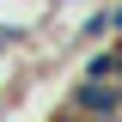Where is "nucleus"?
<instances>
[{
    "label": "nucleus",
    "mask_w": 122,
    "mask_h": 122,
    "mask_svg": "<svg viewBox=\"0 0 122 122\" xmlns=\"http://www.w3.org/2000/svg\"><path fill=\"white\" fill-rule=\"evenodd\" d=\"M110 79H116V86H122V37H116V43H110Z\"/></svg>",
    "instance_id": "20e7f679"
},
{
    "label": "nucleus",
    "mask_w": 122,
    "mask_h": 122,
    "mask_svg": "<svg viewBox=\"0 0 122 122\" xmlns=\"http://www.w3.org/2000/svg\"><path fill=\"white\" fill-rule=\"evenodd\" d=\"M110 30H116V37H122V0H116V6H110Z\"/></svg>",
    "instance_id": "39448f33"
},
{
    "label": "nucleus",
    "mask_w": 122,
    "mask_h": 122,
    "mask_svg": "<svg viewBox=\"0 0 122 122\" xmlns=\"http://www.w3.org/2000/svg\"><path fill=\"white\" fill-rule=\"evenodd\" d=\"M6 110H12V98H0V122H6Z\"/></svg>",
    "instance_id": "423d86ee"
},
{
    "label": "nucleus",
    "mask_w": 122,
    "mask_h": 122,
    "mask_svg": "<svg viewBox=\"0 0 122 122\" xmlns=\"http://www.w3.org/2000/svg\"><path fill=\"white\" fill-rule=\"evenodd\" d=\"M67 37H73L79 49H92V43H104V37H116V30H110V6H92V12H79Z\"/></svg>",
    "instance_id": "f03ea898"
},
{
    "label": "nucleus",
    "mask_w": 122,
    "mask_h": 122,
    "mask_svg": "<svg viewBox=\"0 0 122 122\" xmlns=\"http://www.w3.org/2000/svg\"><path fill=\"white\" fill-rule=\"evenodd\" d=\"M67 110H79V116H98V122H122V86L116 79H79L67 86Z\"/></svg>",
    "instance_id": "f257e3e1"
},
{
    "label": "nucleus",
    "mask_w": 122,
    "mask_h": 122,
    "mask_svg": "<svg viewBox=\"0 0 122 122\" xmlns=\"http://www.w3.org/2000/svg\"><path fill=\"white\" fill-rule=\"evenodd\" d=\"M30 43V30L25 25H6V18H0V55H12V49H25Z\"/></svg>",
    "instance_id": "7ed1b4c3"
}]
</instances>
